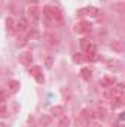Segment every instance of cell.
Returning a JSON list of instances; mask_svg holds the SVG:
<instances>
[{"label": "cell", "mask_w": 125, "mask_h": 127, "mask_svg": "<svg viewBox=\"0 0 125 127\" xmlns=\"http://www.w3.org/2000/svg\"><path fill=\"white\" fill-rule=\"evenodd\" d=\"M78 16H83V15H90V16H97L99 15V9H96L93 6H88V7H84V9H80L77 12Z\"/></svg>", "instance_id": "obj_4"}, {"label": "cell", "mask_w": 125, "mask_h": 127, "mask_svg": "<svg viewBox=\"0 0 125 127\" xmlns=\"http://www.w3.org/2000/svg\"><path fill=\"white\" fill-rule=\"evenodd\" d=\"M62 18H63L62 10L58 6H52V19L53 21H62Z\"/></svg>", "instance_id": "obj_6"}, {"label": "cell", "mask_w": 125, "mask_h": 127, "mask_svg": "<svg viewBox=\"0 0 125 127\" xmlns=\"http://www.w3.org/2000/svg\"><path fill=\"white\" fill-rule=\"evenodd\" d=\"M19 61H21V64H24V65H30V64L32 62V55L30 52H24V53L19 56Z\"/></svg>", "instance_id": "obj_12"}, {"label": "cell", "mask_w": 125, "mask_h": 127, "mask_svg": "<svg viewBox=\"0 0 125 127\" xmlns=\"http://www.w3.org/2000/svg\"><path fill=\"white\" fill-rule=\"evenodd\" d=\"M40 7L37 6V4H31L30 7H28V18L31 19V21H38L40 19Z\"/></svg>", "instance_id": "obj_3"}, {"label": "cell", "mask_w": 125, "mask_h": 127, "mask_svg": "<svg viewBox=\"0 0 125 127\" xmlns=\"http://www.w3.org/2000/svg\"><path fill=\"white\" fill-rule=\"evenodd\" d=\"M46 40H47V43H49L50 46H56V44L59 43V37H58L56 34H53V32L46 34Z\"/></svg>", "instance_id": "obj_10"}, {"label": "cell", "mask_w": 125, "mask_h": 127, "mask_svg": "<svg viewBox=\"0 0 125 127\" xmlns=\"http://www.w3.org/2000/svg\"><path fill=\"white\" fill-rule=\"evenodd\" d=\"M7 97H9V93H7V90H0V103H3V102H6L7 100Z\"/></svg>", "instance_id": "obj_24"}, {"label": "cell", "mask_w": 125, "mask_h": 127, "mask_svg": "<svg viewBox=\"0 0 125 127\" xmlns=\"http://www.w3.org/2000/svg\"><path fill=\"white\" fill-rule=\"evenodd\" d=\"M90 43H91V40H90V38H83V40L80 41V46H81L83 52H84V50H85V49L88 47V44H90Z\"/></svg>", "instance_id": "obj_22"}, {"label": "cell", "mask_w": 125, "mask_h": 127, "mask_svg": "<svg viewBox=\"0 0 125 127\" xmlns=\"http://www.w3.org/2000/svg\"><path fill=\"white\" fill-rule=\"evenodd\" d=\"M113 10H116V12L122 13V12H124V3H122V1H118V3H115V4H113Z\"/></svg>", "instance_id": "obj_23"}, {"label": "cell", "mask_w": 125, "mask_h": 127, "mask_svg": "<svg viewBox=\"0 0 125 127\" xmlns=\"http://www.w3.org/2000/svg\"><path fill=\"white\" fill-rule=\"evenodd\" d=\"M115 83H116V78H115V75H104L103 77V80H102V84L107 89V87H112V86H115Z\"/></svg>", "instance_id": "obj_5"}, {"label": "cell", "mask_w": 125, "mask_h": 127, "mask_svg": "<svg viewBox=\"0 0 125 127\" xmlns=\"http://www.w3.org/2000/svg\"><path fill=\"white\" fill-rule=\"evenodd\" d=\"M69 124H71V120H69L68 117H65V115L59 117V123H58V127H69Z\"/></svg>", "instance_id": "obj_17"}, {"label": "cell", "mask_w": 125, "mask_h": 127, "mask_svg": "<svg viewBox=\"0 0 125 127\" xmlns=\"http://www.w3.org/2000/svg\"><path fill=\"white\" fill-rule=\"evenodd\" d=\"M112 92H113V96H124L125 86L122 83H119V84H116V86H112Z\"/></svg>", "instance_id": "obj_9"}, {"label": "cell", "mask_w": 125, "mask_h": 127, "mask_svg": "<svg viewBox=\"0 0 125 127\" xmlns=\"http://www.w3.org/2000/svg\"><path fill=\"white\" fill-rule=\"evenodd\" d=\"M115 127H118V126H115Z\"/></svg>", "instance_id": "obj_28"}, {"label": "cell", "mask_w": 125, "mask_h": 127, "mask_svg": "<svg viewBox=\"0 0 125 127\" xmlns=\"http://www.w3.org/2000/svg\"><path fill=\"white\" fill-rule=\"evenodd\" d=\"M43 13H44V16H46L47 19H52V6H44Z\"/></svg>", "instance_id": "obj_21"}, {"label": "cell", "mask_w": 125, "mask_h": 127, "mask_svg": "<svg viewBox=\"0 0 125 127\" xmlns=\"http://www.w3.org/2000/svg\"><path fill=\"white\" fill-rule=\"evenodd\" d=\"M81 118L85 120L87 123H88V121H93L94 120L93 111H91V109H83V112H81Z\"/></svg>", "instance_id": "obj_13"}, {"label": "cell", "mask_w": 125, "mask_h": 127, "mask_svg": "<svg viewBox=\"0 0 125 127\" xmlns=\"http://www.w3.org/2000/svg\"><path fill=\"white\" fill-rule=\"evenodd\" d=\"M7 115H9V112H7V108H6L4 105H1V106H0V117H1V118H6Z\"/></svg>", "instance_id": "obj_25"}, {"label": "cell", "mask_w": 125, "mask_h": 127, "mask_svg": "<svg viewBox=\"0 0 125 127\" xmlns=\"http://www.w3.org/2000/svg\"><path fill=\"white\" fill-rule=\"evenodd\" d=\"M74 31L78 32V34H87V32L91 31V24L88 21H80L78 24H75Z\"/></svg>", "instance_id": "obj_1"}, {"label": "cell", "mask_w": 125, "mask_h": 127, "mask_svg": "<svg viewBox=\"0 0 125 127\" xmlns=\"http://www.w3.org/2000/svg\"><path fill=\"white\" fill-rule=\"evenodd\" d=\"M50 121H52V118H50L49 115H46V114H43V115L40 117V126L47 127L49 124H50Z\"/></svg>", "instance_id": "obj_19"}, {"label": "cell", "mask_w": 125, "mask_h": 127, "mask_svg": "<svg viewBox=\"0 0 125 127\" xmlns=\"http://www.w3.org/2000/svg\"><path fill=\"white\" fill-rule=\"evenodd\" d=\"M46 66L47 68H52V58H47L46 59Z\"/></svg>", "instance_id": "obj_26"}, {"label": "cell", "mask_w": 125, "mask_h": 127, "mask_svg": "<svg viewBox=\"0 0 125 127\" xmlns=\"http://www.w3.org/2000/svg\"><path fill=\"white\" fill-rule=\"evenodd\" d=\"M30 1H34V3H32V4H35V1H37V0H30Z\"/></svg>", "instance_id": "obj_27"}, {"label": "cell", "mask_w": 125, "mask_h": 127, "mask_svg": "<svg viewBox=\"0 0 125 127\" xmlns=\"http://www.w3.org/2000/svg\"><path fill=\"white\" fill-rule=\"evenodd\" d=\"M93 114H94V118L96 120H104L106 118V115H107V111L104 109V108H97L96 111H93Z\"/></svg>", "instance_id": "obj_7"}, {"label": "cell", "mask_w": 125, "mask_h": 127, "mask_svg": "<svg viewBox=\"0 0 125 127\" xmlns=\"http://www.w3.org/2000/svg\"><path fill=\"white\" fill-rule=\"evenodd\" d=\"M6 30L9 34H15V22H13V18H7L6 19Z\"/></svg>", "instance_id": "obj_16"}, {"label": "cell", "mask_w": 125, "mask_h": 127, "mask_svg": "<svg viewBox=\"0 0 125 127\" xmlns=\"http://www.w3.org/2000/svg\"><path fill=\"white\" fill-rule=\"evenodd\" d=\"M112 49H113V52L121 53V52H124V44L121 41H113L112 43Z\"/></svg>", "instance_id": "obj_18"}, {"label": "cell", "mask_w": 125, "mask_h": 127, "mask_svg": "<svg viewBox=\"0 0 125 127\" xmlns=\"http://www.w3.org/2000/svg\"><path fill=\"white\" fill-rule=\"evenodd\" d=\"M122 103H124V96H113L110 99L112 108H119V106H122Z\"/></svg>", "instance_id": "obj_11"}, {"label": "cell", "mask_w": 125, "mask_h": 127, "mask_svg": "<svg viewBox=\"0 0 125 127\" xmlns=\"http://www.w3.org/2000/svg\"><path fill=\"white\" fill-rule=\"evenodd\" d=\"M50 111H52V115L53 117H62L63 114H65V106L63 105H56Z\"/></svg>", "instance_id": "obj_8"}, {"label": "cell", "mask_w": 125, "mask_h": 127, "mask_svg": "<svg viewBox=\"0 0 125 127\" xmlns=\"http://www.w3.org/2000/svg\"><path fill=\"white\" fill-rule=\"evenodd\" d=\"M80 74H81V77L84 78V80H91V69L90 68H87V66H84V68H81V71H80Z\"/></svg>", "instance_id": "obj_15"}, {"label": "cell", "mask_w": 125, "mask_h": 127, "mask_svg": "<svg viewBox=\"0 0 125 127\" xmlns=\"http://www.w3.org/2000/svg\"><path fill=\"white\" fill-rule=\"evenodd\" d=\"M30 74L35 78L37 83H44V75H43V71L38 65H34V66L30 68Z\"/></svg>", "instance_id": "obj_2"}, {"label": "cell", "mask_w": 125, "mask_h": 127, "mask_svg": "<svg viewBox=\"0 0 125 127\" xmlns=\"http://www.w3.org/2000/svg\"><path fill=\"white\" fill-rule=\"evenodd\" d=\"M19 87H21V84H19L18 80H10L9 81V92L10 93H16L19 90Z\"/></svg>", "instance_id": "obj_14"}, {"label": "cell", "mask_w": 125, "mask_h": 127, "mask_svg": "<svg viewBox=\"0 0 125 127\" xmlns=\"http://www.w3.org/2000/svg\"><path fill=\"white\" fill-rule=\"evenodd\" d=\"M72 59H74L75 64H83L84 61H85V56H84V53H74Z\"/></svg>", "instance_id": "obj_20"}]
</instances>
